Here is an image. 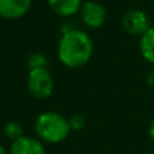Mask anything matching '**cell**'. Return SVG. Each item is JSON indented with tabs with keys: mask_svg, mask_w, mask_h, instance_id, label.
Masks as SVG:
<instances>
[{
	"mask_svg": "<svg viewBox=\"0 0 154 154\" xmlns=\"http://www.w3.org/2000/svg\"><path fill=\"white\" fill-rule=\"evenodd\" d=\"M94 44L89 33L68 29L61 33L57 42V59L64 67L76 70L85 67L93 57Z\"/></svg>",
	"mask_w": 154,
	"mask_h": 154,
	"instance_id": "6da1fadb",
	"label": "cell"
},
{
	"mask_svg": "<svg viewBox=\"0 0 154 154\" xmlns=\"http://www.w3.org/2000/svg\"><path fill=\"white\" fill-rule=\"evenodd\" d=\"M34 132L42 143L59 145L66 142L72 131L68 123V117H64L59 112L48 111L35 117Z\"/></svg>",
	"mask_w": 154,
	"mask_h": 154,
	"instance_id": "7a4b0ae2",
	"label": "cell"
},
{
	"mask_svg": "<svg viewBox=\"0 0 154 154\" xmlns=\"http://www.w3.org/2000/svg\"><path fill=\"white\" fill-rule=\"evenodd\" d=\"M26 86L29 94L35 100H47L55 91V81L48 67L30 68Z\"/></svg>",
	"mask_w": 154,
	"mask_h": 154,
	"instance_id": "3957f363",
	"label": "cell"
},
{
	"mask_svg": "<svg viewBox=\"0 0 154 154\" xmlns=\"http://www.w3.org/2000/svg\"><path fill=\"white\" fill-rule=\"evenodd\" d=\"M120 25H122V29L124 30L125 34L139 38L151 27L149 15L145 11L138 8L125 11L122 17Z\"/></svg>",
	"mask_w": 154,
	"mask_h": 154,
	"instance_id": "277c9868",
	"label": "cell"
},
{
	"mask_svg": "<svg viewBox=\"0 0 154 154\" xmlns=\"http://www.w3.org/2000/svg\"><path fill=\"white\" fill-rule=\"evenodd\" d=\"M79 18L87 29L96 30L105 25L108 12L101 3L96 0H87V2H83L81 10H79Z\"/></svg>",
	"mask_w": 154,
	"mask_h": 154,
	"instance_id": "5b68a950",
	"label": "cell"
},
{
	"mask_svg": "<svg viewBox=\"0 0 154 154\" xmlns=\"http://www.w3.org/2000/svg\"><path fill=\"white\" fill-rule=\"evenodd\" d=\"M10 154H47L45 143H42L37 137L23 135L19 139L11 142Z\"/></svg>",
	"mask_w": 154,
	"mask_h": 154,
	"instance_id": "8992f818",
	"label": "cell"
},
{
	"mask_svg": "<svg viewBox=\"0 0 154 154\" xmlns=\"http://www.w3.org/2000/svg\"><path fill=\"white\" fill-rule=\"evenodd\" d=\"M32 8V0H0V17L4 19H19Z\"/></svg>",
	"mask_w": 154,
	"mask_h": 154,
	"instance_id": "52a82bcc",
	"label": "cell"
},
{
	"mask_svg": "<svg viewBox=\"0 0 154 154\" xmlns=\"http://www.w3.org/2000/svg\"><path fill=\"white\" fill-rule=\"evenodd\" d=\"M49 8L61 18H70L79 14L83 0H47Z\"/></svg>",
	"mask_w": 154,
	"mask_h": 154,
	"instance_id": "ba28073f",
	"label": "cell"
},
{
	"mask_svg": "<svg viewBox=\"0 0 154 154\" xmlns=\"http://www.w3.org/2000/svg\"><path fill=\"white\" fill-rule=\"evenodd\" d=\"M139 51L142 57L154 66V26H151L139 38Z\"/></svg>",
	"mask_w": 154,
	"mask_h": 154,
	"instance_id": "9c48e42d",
	"label": "cell"
},
{
	"mask_svg": "<svg viewBox=\"0 0 154 154\" xmlns=\"http://www.w3.org/2000/svg\"><path fill=\"white\" fill-rule=\"evenodd\" d=\"M3 134L10 142H14V140L19 139L20 137H23L25 135L22 124L18 123V122H15V120H10V122H7L6 124H4Z\"/></svg>",
	"mask_w": 154,
	"mask_h": 154,
	"instance_id": "30bf717a",
	"label": "cell"
},
{
	"mask_svg": "<svg viewBox=\"0 0 154 154\" xmlns=\"http://www.w3.org/2000/svg\"><path fill=\"white\" fill-rule=\"evenodd\" d=\"M27 66H29V70L30 68H38V67H48V59L41 52L32 53L29 56V60H27Z\"/></svg>",
	"mask_w": 154,
	"mask_h": 154,
	"instance_id": "8fae6325",
	"label": "cell"
},
{
	"mask_svg": "<svg viewBox=\"0 0 154 154\" xmlns=\"http://www.w3.org/2000/svg\"><path fill=\"white\" fill-rule=\"evenodd\" d=\"M71 131H82L86 127V117L81 113H74L72 116L68 117Z\"/></svg>",
	"mask_w": 154,
	"mask_h": 154,
	"instance_id": "7c38bea8",
	"label": "cell"
},
{
	"mask_svg": "<svg viewBox=\"0 0 154 154\" xmlns=\"http://www.w3.org/2000/svg\"><path fill=\"white\" fill-rule=\"evenodd\" d=\"M147 132H149V138H150V140L153 142V145H154V117H153V120L150 122V124H149Z\"/></svg>",
	"mask_w": 154,
	"mask_h": 154,
	"instance_id": "4fadbf2b",
	"label": "cell"
},
{
	"mask_svg": "<svg viewBox=\"0 0 154 154\" xmlns=\"http://www.w3.org/2000/svg\"><path fill=\"white\" fill-rule=\"evenodd\" d=\"M0 154H10L8 151L6 150V147H4V146L2 145V143H0Z\"/></svg>",
	"mask_w": 154,
	"mask_h": 154,
	"instance_id": "5bb4252c",
	"label": "cell"
},
{
	"mask_svg": "<svg viewBox=\"0 0 154 154\" xmlns=\"http://www.w3.org/2000/svg\"><path fill=\"white\" fill-rule=\"evenodd\" d=\"M146 154H154V153H146Z\"/></svg>",
	"mask_w": 154,
	"mask_h": 154,
	"instance_id": "9a60e30c",
	"label": "cell"
}]
</instances>
